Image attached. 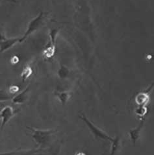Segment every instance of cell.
<instances>
[{
	"label": "cell",
	"instance_id": "21",
	"mask_svg": "<svg viewBox=\"0 0 154 155\" xmlns=\"http://www.w3.org/2000/svg\"><path fill=\"white\" fill-rule=\"evenodd\" d=\"M0 118H1V116H0Z\"/></svg>",
	"mask_w": 154,
	"mask_h": 155
},
{
	"label": "cell",
	"instance_id": "20",
	"mask_svg": "<svg viewBox=\"0 0 154 155\" xmlns=\"http://www.w3.org/2000/svg\"><path fill=\"white\" fill-rule=\"evenodd\" d=\"M75 155H87V154L84 153L83 152H78Z\"/></svg>",
	"mask_w": 154,
	"mask_h": 155
},
{
	"label": "cell",
	"instance_id": "8",
	"mask_svg": "<svg viewBox=\"0 0 154 155\" xmlns=\"http://www.w3.org/2000/svg\"><path fill=\"white\" fill-rule=\"evenodd\" d=\"M29 85L27 86L22 92L13 97V98L12 99V103L16 104H22L25 103L29 97Z\"/></svg>",
	"mask_w": 154,
	"mask_h": 155
},
{
	"label": "cell",
	"instance_id": "3",
	"mask_svg": "<svg viewBox=\"0 0 154 155\" xmlns=\"http://www.w3.org/2000/svg\"><path fill=\"white\" fill-rule=\"evenodd\" d=\"M44 13L43 12H41L37 16H36L34 19H33L29 22L28 29H27L24 36L20 38L19 43L23 42L24 41H25L31 35H32L33 33H35L36 31H37L40 27L42 25L44 20Z\"/></svg>",
	"mask_w": 154,
	"mask_h": 155
},
{
	"label": "cell",
	"instance_id": "12",
	"mask_svg": "<svg viewBox=\"0 0 154 155\" xmlns=\"http://www.w3.org/2000/svg\"><path fill=\"white\" fill-rule=\"evenodd\" d=\"M33 74V70L31 67L29 65L25 66L23 70H22V74H21V77L22 79V81L24 82L26 81L28 79H29V77L32 75Z\"/></svg>",
	"mask_w": 154,
	"mask_h": 155
},
{
	"label": "cell",
	"instance_id": "7",
	"mask_svg": "<svg viewBox=\"0 0 154 155\" xmlns=\"http://www.w3.org/2000/svg\"><path fill=\"white\" fill-rule=\"evenodd\" d=\"M144 122H145V118H142V119L140 120V124L138 125L137 127H136L134 129H130L129 131V135L130 139L134 146H135L136 143H137V142L140 138V133H141L142 129L144 125Z\"/></svg>",
	"mask_w": 154,
	"mask_h": 155
},
{
	"label": "cell",
	"instance_id": "6",
	"mask_svg": "<svg viewBox=\"0 0 154 155\" xmlns=\"http://www.w3.org/2000/svg\"><path fill=\"white\" fill-rule=\"evenodd\" d=\"M153 86V84L149 86L147 90L137 94L135 101L138 106H146L148 104L149 101V93L152 91Z\"/></svg>",
	"mask_w": 154,
	"mask_h": 155
},
{
	"label": "cell",
	"instance_id": "10",
	"mask_svg": "<svg viewBox=\"0 0 154 155\" xmlns=\"http://www.w3.org/2000/svg\"><path fill=\"white\" fill-rule=\"evenodd\" d=\"M20 38H7L5 40L0 42V53H4L14 47L16 44L19 43Z\"/></svg>",
	"mask_w": 154,
	"mask_h": 155
},
{
	"label": "cell",
	"instance_id": "4",
	"mask_svg": "<svg viewBox=\"0 0 154 155\" xmlns=\"http://www.w3.org/2000/svg\"><path fill=\"white\" fill-rule=\"evenodd\" d=\"M59 33L57 29H53L49 31V42L43 51L44 58L49 59L55 55L56 51V40Z\"/></svg>",
	"mask_w": 154,
	"mask_h": 155
},
{
	"label": "cell",
	"instance_id": "18",
	"mask_svg": "<svg viewBox=\"0 0 154 155\" xmlns=\"http://www.w3.org/2000/svg\"><path fill=\"white\" fill-rule=\"evenodd\" d=\"M7 39V38L5 36V34H4L3 31H2V27H0V42H2V41H4Z\"/></svg>",
	"mask_w": 154,
	"mask_h": 155
},
{
	"label": "cell",
	"instance_id": "19",
	"mask_svg": "<svg viewBox=\"0 0 154 155\" xmlns=\"http://www.w3.org/2000/svg\"><path fill=\"white\" fill-rule=\"evenodd\" d=\"M19 61H20L19 58L16 55L13 56L11 59V62L12 64H17L18 62H19Z\"/></svg>",
	"mask_w": 154,
	"mask_h": 155
},
{
	"label": "cell",
	"instance_id": "14",
	"mask_svg": "<svg viewBox=\"0 0 154 155\" xmlns=\"http://www.w3.org/2000/svg\"><path fill=\"white\" fill-rule=\"evenodd\" d=\"M120 138L119 137H116L114 138V140L112 141V142H111V153L110 155H115L116 151L119 149V145H120Z\"/></svg>",
	"mask_w": 154,
	"mask_h": 155
},
{
	"label": "cell",
	"instance_id": "15",
	"mask_svg": "<svg viewBox=\"0 0 154 155\" xmlns=\"http://www.w3.org/2000/svg\"><path fill=\"white\" fill-rule=\"evenodd\" d=\"M58 76L61 79H65L67 76L69 75V70L68 69L67 67L65 66H61V67L59 68V70H58Z\"/></svg>",
	"mask_w": 154,
	"mask_h": 155
},
{
	"label": "cell",
	"instance_id": "2",
	"mask_svg": "<svg viewBox=\"0 0 154 155\" xmlns=\"http://www.w3.org/2000/svg\"><path fill=\"white\" fill-rule=\"evenodd\" d=\"M79 117L81 120H82L85 123L86 125L88 127L89 129L90 130V132H91L92 135L96 138H97L98 140L109 141L111 143L112 142V141L114 140V138L111 137V136H109L103 130H102V129H99V127L95 125L91 121H90L88 119V117L87 116L83 114H80Z\"/></svg>",
	"mask_w": 154,
	"mask_h": 155
},
{
	"label": "cell",
	"instance_id": "16",
	"mask_svg": "<svg viewBox=\"0 0 154 155\" xmlns=\"http://www.w3.org/2000/svg\"><path fill=\"white\" fill-rule=\"evenodd\" d=\"M135 112L137 116L144 117L148 112V109L146 106H139L135 109Z\"/></svg>",
	"mask_w": 154,
	"mask_h": 155
},
{
	"label": "cell",
	"instance_id": "13",
	"mask_svg": "<svg viewBox=\"0 0 154 155\" xmlns=\"http://www.w3.org/2000/svg\"><path fill=\"white\" fill-rule=\"evenodd\" d=\"M13 95L8 93V90L5 89L0 90V102L6 101L13 98Z\"/></svg>",
	"mask_w": 154,
	"mask_h": 155
},
{
	"label": "cell",
	"instance_id": "11",
	"mask_svg": "<svg viewBox=\"0 0 154 155\" xmlns=\"http://www.w3.org/2000/svg\"><path fill=\"white\" fill-rule=\"evenodd\" d=\"M55 94L63 106L68 103L71 97V94L67 91H58L55 92Z\"/></svg>",
	"mask_w": 154,
	"mask_h": 155
},
{
	"label": "cell",
	"instance_id": "9",
	"mask_svg": "<svg viewBox=\"0 0 154 155\" xmlns=\"http://www.w3.org/2000/svg\"><path fill=\"white\" fill-rule=\"evenodd\" d=\"M42 149L30 150H16L11 152L0 153V155H43L40 153Z\"/></svg>",
	"mask_w": 154,
	"mask_h": 155
},
{
	"label": "cell",
	"instance_id": "17",
	"mask_svg": "<svg viewBox=\"0 0 154 155\" xmlns=\"http://www.w3.org/2000/svg\"><path fill=\"white\" fill-rule=\"evenodd\" d=\"M9 94H11V95H14L15 94H17L18 92L19 91V87L16 85H11L9 87H8V89L7 90Z\"/></svg>",
	"mask_w": 154,
	"mask_h": 155
},
{
	"label": "cell",
	"instance_id": "1",
	"mask_svg": "<svg viewBox=\"0 0 154 155\" xmlns=\"http://www.w3.org/2000/svg\"><path fill=\"white\" fill-rule=\"evenodd\" d=\"M28 129L31 132L32 138L35 143L42 149L50 145L52 142L53 136L57 132V130L53 129H38L33 127H28Z\"/></svg>",
	"mask_w": 154,
	"mask_h": 155
},
{
	"label": "cell",
	"instance_id": "5",
	"mask_svg": "<svg viewBox=\"0 0 154 155\" xmlns=\"http://www.w3.org/2000/svg\"><path fill=\"white\" fill-rule=\"evenodd\" d=\"M18 110H15L11 106H6L0 110V116L2 119V123L0 127V139L5 125L18 113Z\"/></svg>",
	"mask_w": 154,
	"mask_h": 155
}]
</instances>
